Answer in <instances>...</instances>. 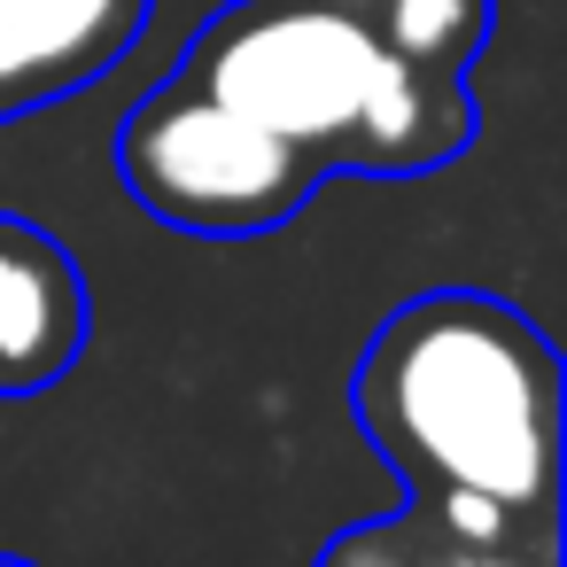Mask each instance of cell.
<instances>
[{
    "label": "cell",
    "mask_w": 567,
    "mask_h": 567,
    "mask_svg": "<svg viewBox=\"0 0 567 567\" xmlns=\"http://www.w3.org/2000/svg\"><path fill=\"white\" fill-rule=\"evenodd\" d=\"M365 427L435 489H489L513 513L551 505L559 365L520 311L489 296H427L381 327L358 373Z\"/></svg>",
    "instance_id": "6da1fadb"
},
{
    "label": "cell",
    "mask_w": 567,
    "mask_h": 567,
    "mask_svg": "<svg viewBox=\"0 0 567 567\" xmlns=\"http://www.w3.org/2000/svg\"><path fill=\"white\" fill-rule=\"evenodd\" d=\"M381 63H389L381 32L334 0H241L187 55L179 86L241 110L249 125L296 148H342L358 133Z\"/></svg>",
    "instance_id": "7a4b0ae2"
},
{
    "label": "cell",
    "mask_w": 567,
    "mask_h": 567,
    "mask_svg": "<svg viewBox=\"0 0 567 567\" xmlns=\"http://www.w3.org/2000/svg\"><path fill=\"white\" fill-rule=\"evenodd\" d=\"M125 179L133 195L195 234H257L280 226L311 179V148L249 125L241 110L195 94V86H164L133 125H125Z\"/></svg>",
    "instance_id": "3957f363"
},
{
    "label": "cell",
    "mask_w": 567,
    "mask_h": 567,
    "mask_svg": "<svg viewBox=\"0 0 567 567\" xmlns=\"http://www.w3.org/2000/svg\"><path fill=\"white\" fill-rule=\"evenodd\" d=\"M148 24V0H0V117L102 79Z\"/></svg>",
    "instance_id": "277c9868"
},
{
    "label": "cell",
    "mask_w": 567,
    "mask_h": 567,
    "mask_svg": "<svg viewBox=\"0 0 567 567\" xmlns=\"http://www.w3.org/2000/svg\"><path fill=\"white\" fill-rule=\"evenodd\" d=\"M79 350V280L55 241L0 234V389H40Z\"/></svg>",
    "instance_id": "5b68a950"
},
{
    "label": "cell",
    "mask_w": 567,
    "mask_h": 567,
    "mask_svg": "<svg viewBox=\"0 0 567 567\" xmlns=\"http://www.w3.org/2000/svg\"><path fill=\"white\" fill-rule=\"evenodd\" d=\"M358 156L365 164H427L443 148H458V117H443V94L427 71H412L404 55L381 63L365 110H358Z\"/></svg>",
    "instance_id": "8992f818"
},
{
    "label": "cell",
    "mask_w": 567,
    "mask_h": 567,
    "mask_svg": "<svg viewBox=\"0 0 567 567\" xmlns=\"http://www.w3.org/2000/svg\"><path fill=\"white\" fill-rule=\"evenodd\" d=\"M334 9L365 17L381 32L389 55H404L412 71L443 79L466 63V48L482 40V17H489V0H334Z\"/></svg>",
    "instance_id": "52a82bcc"
},
{
    "label": "cell",
    "mask_w": 567,
    "mask_h": 567,
    "mask_svg": "<svg viewBox=\"0 0 567 567\" xmlns=\"http://www.w3.org/2000/svg\"><path fill=\"white\" fill-rule=\"evenodd\" d=\"M505 528H513V505H497L489 489H458V482H443V536L451 544H505Z\"/></svg>",
    "instance_id": "ba28073f"
},
{
    "label": "cell",
    "mask_w": 567,
    "mask_h": 567,
    "mask_svg": "<svg viewBox=\"0 0 567 567\" xmlns=\"http://www.w3.org/2000/svg\"><path fill=\"white\" fill-rule=\"evenodd\" d=\"M443 567H505V559H489V544H458V559H443Z\"/></svg>",
    "instance_id": "9c48e42d"
}]
</instances>
